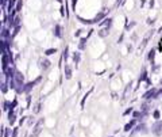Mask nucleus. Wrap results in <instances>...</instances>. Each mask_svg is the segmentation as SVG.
I'll list each match as a JSON object with an SVG mask.
<instances>
[{"label": "nucleus", "instance_id": "obj_17", "mask_svg": "<svg viewBox=\"0 0 162 137\" xmlns=\"http://www.w3.org/2000/svg\"><path fill=\"white\" fill-rule=\"evenodd\" d=\"M87 40H88V37H84V38H81V41H80V45H78V48L83 50L84 48H85V42H87Z\"/></svg>", "mask_w": 162, "mask_h": 137}, {"label": "nucleus", "instance_id": "obj_28", "mask_svg": "<svg viewBox=\"0 0 162 137\" xmlns=\"http://www.w3.org/2000/svg\"><path fill=\"white\" fill-rule=\"evenodd\" d=\"M18 128H14V129H12V136L11 137H18Z\"/></svg>", "mask_w": 162, "mask_h": 137}, {"label": "nucleus", "instance_id": "obj_23", "mask_svg": "<svg viewBox=\"0 0 162 137\" xmlns=\"http://www.w3.org/2000/svg\"><path fill=\"white\" fill-rule=\"evenodd\" d=\"M90 92H92V90H90V91L89 92H87V94H85V95H84V98H83V101H81V107H84V103H85V101H87V98H88V95H89V94Z\"/></svg>", "mask_w": 162, "mask_h": 137}, {"label": "nucleus", "instance_id": "obj_37", "mask_svg": "<svg viewBox=\"0 0 162 137\" xmlns=\"http://www.w3.org/2000/svg\"><path fill=\"white\" fill-rule=\"evenodd\" d=\"M6 4H7V0H2V6L6 8Z\"/></svg>", "mask_w": 162, "mask_h": 137}, {"label": "nucleus", "instance_id": "obj_38", "mask_svg": "<svg viewBox=\"0 0 162 137\" xmlns=\"http://www.w3.org/2000/svg\"><path fill=\"white\" fill-rule=\"evenodd\" d=\"M30 102H31V96L28 95V96H27V105H30Z\"/></svg>", "mask_w": 162, "mask_h": 137}, {"label": "nucleus", "instance_id": "obj_29", "mask_svg": "<svg viewBox=\"0 0 162 137\" xmlns=\"http://www.w3.org/2000/svg\"><path fill=\"white\" fill-rule=\"evenodd\" d=\"M132 113V107H130V109H127V110L123 113V115H128V114H131Z\"/></svg>", "mask_w": 162, "mask_h": 137}, {"label": "nucleus", "instance_id": "obj_8", "mask_svg": "<svg viewBox=\"0 0 162 137\" xmlns=\"http://www.w3.org/2000/svg\"><path fill=\"white\" fill-rule=\"evenodd\" d=\"M135 124H136V120H135V118H132L130 122H127V124L124 125V129H123V130H124V132H130V130H132V128L135 126Z\"/></svg>", "mask_w": 162, "mask_h": 137}, {"label": "nucleus", "instance_id": "obj_21", "mask_svg": "<svg viewBox=\"0 0 162 137\" xmlns=\"http://www.w3.org/2000/svg\"><path fill=\"white\" fill-rule=\"evenodd\" d=\"M9 105H11V102L4 101V102H3V110H4V111H6V110H9Z\"/></svg>", "mask_w": 162, "mask_h": 137}, {"label": "nucleus", "instance_id": "obj_16", "mask_svg": "<svg viewBox=\"0 0 162 137\" xmlns=\"http://www.w3.org/2000/svg\"><path fill=\"white\" fill-rule=\"evenodd\" d=\"M54 53H57V49L55 48H50V49H46L45 50V54L46 56H51V54H54Z\"/></svg>", "mask_w": 162, "mask_h": 137}, {"label": "nucleus", "instance_id": "obj_20", "mask_svg": "<svg viewBox=\"0 0 162 137\" xmlns=\"http://www.w3.org/2000/svg\"><path fill=\"white\" fill-rule=\"evenodd\" d=\"M16 106H18V101H16V99H14V101L11 102V105H9V110H14ZM9 110H8V111H9Z\"/></svg>", "mask_w": 162, "mask_h": 137}, {"label": "nucleus", "instance_id": "obj_12", "mask_svg": "<svg viewBox=\"0 0 162 137\" xmlns=\"http://www.w3.org/2000/svg\"><path fill=\"white\" fill-rule=\"evenodd\" d=\"M16 0H8V11H11V10H15L16 8Z\"/></svg>", "mask_w": 162, "mask_h": 137}, {"label": "nucleus", "instance_id": "obj_41", "mask_svg": "<svg viewBox=\"0 0 162 137\" xmlns=\"http://www.w3.org/2000/svg\"><path fill=\"white\" fill-rule=\"evenodd\" d=\"M109 137H112V136H109Z\"/></svg>", "mask_w": 162, "mask_h": 137}, {"label": "nucleus", "instance_id": "obj_42", "mask_svg": "<svg viewBox=\"0 0 162 137\" xmlns=\"http://www.w3.org/2000/svg\"><path fill=\"white\" fill-rule=\"evenodd\" d=\"M161 42H162V40H161Z\"/></svg>", "mask_w": 162, "mask_h": 137}, {"label": "nucleus", "instance_id": "obj_30", "mask_svg": "<svg viewBox=\"0 0 162 137\" xmlns=\"http://www.w3.org/2000/svg\"><path fill=\"white\" fill-rule=\"evenodd\" d=\"M9 133H11V129H4V136L3 137H8Z\"/></svg>", "mask_w": 162, "mask_h": 137}, {"label": "nucleus", "instance_id": "obj_6", "mask_svg": "<svg viewBox=\"0 0 162 137\" xmlns=\"http://www.w3.org/2000/svg\"><path fill=\"white\" fill-rule=\"evenodd\" d=\"M50 65H51V63H50V60H47V58L39 61V68L43 69V71H46L47 68H50Z\"/></svg>", "mask_w": 162, "mask_h": 137}, {"label": "nucleus", "instance_id": "obj_32", "mask_svg": "<svg viewBox=\"0 0 162 137\" xmlns=\"http://www.w3.org/2000/svg\"><path fill=\"white\" fill-rule=\"evenodd\" d=\"M39 111H41V103H38V105H37V109L34 110V113H39Z\"/></svg>", "mask_w": 162, "mask_h": 137}, {"label": "nucleus", "instance_id": "obj_33", "mask_svg": "<svg viewBox=\"0 0 162 137\" xmlns=\"http://www.w3.org/2000/svg\"><path fill=\"white\" fill-rule=\"evenodd\" d=\"M26 118L27 117H22L20 120H19V125H22V124H25V121H26Z\"/></svg>", "mask_w": 162, "mask_h": 137}, {"label": "nucleus", "instance_id": "obj_3", "mask_svg": "<svg viewBox=\"0 0 162 137\" xmlns=\"http://www.w3.org/2000/svg\"><path fill=\"white\" fill-rule=\"evenodd\" d=\"M4 75H6V77H7L8 80H11V79L15 77V75H16V69L14 68V65H11L9 68H7L6 71H4Z\"/></svg>", "mask_w": 162, "mask_h": 137}, {"label": "nucleus", "instance_id": "obj_34", "mask_svg": "<svg viewBox=\"0 0 162 137\" xmlns=\"http://www.w3.org/2000/svg\"><path fill=\"white\" fill-rule=\"evenodd\" d=\"M34 124V117H30V120H28V125H32Z\"/></svg>", "mask_w": 162, "mask_h": 137}, {"label": "nucleus", "instance_id": "obj_31", "mask_svg": "<svg viewBox=\"0 0 162 137\" xmlns=\"http://www.w3.org/2000/svg\"><path fill=\"white\" fill-rule=\"evenodd\" d=\"M99 34H100V37H106V35L108 34V31H107V30H101V31L99 33Z\"/></svg>", "mask_w": 162, "mask_h": 137}, {"label": "nucleus", "instance_id": "obj_25", "mask_svg": "<svg viewBox=\"0 0 162 137\" xmlns=\"http://www.w3.org/2000/svg\"><path fill=\"white\" fill-rule=\"evenodd\" d=\"M68 52H69V48L66 46V48L64 49V58H65V61L68 60V56H69V54H68Z\"/></svg>", "mask_w": 162, "mask_h": 137}, {"label": "nucleus", "instance_id": "obj_27", "mask_svg": "<svg viewBox=\"0 0 162 137\" xmlns=\"http://www.w3.org/2000/svg\"><path fill=\"white\" fill-rule=\"evenodd\" d=\"M135 26V22H131V23H128V25L126 26V30H131L132 27Z\"/></svg>", "mask_w": 162, "mask_h": 137}, {"label": "nucleus", "instance_id": "obj_18", "mask_svg": "<svg viewBox=\"0 0 162 137\" xmlns=\"http://www.w3.org/2000/svg\"><path fill=\"white\" fill-rule=\"evenodd\" d=\"M103 18H104V14H103V12H100L99 15H96V18L93 19V23H97V22L101 23V21H100V19H103Z\"/></svg>", "mask_w": 162, "mask_h": 137}, {"label": "nucleus", "instance_id": "obj_13", "mask_svg": "<svg viewBox=\"0 0 162 137\" xmlns=\"http://www.w3.org/2000/svg\"><path fill=\"white\" fill-rule=\"evenodd\" d=\"M8 86H9V88H11V90H16L18 84H16V82H15V79H11V80H8Z\"/></svg>", "mask_w": 162, "mask_h": 137}, {"label": "nucleus", "instance_id": "obj_40", "mask_svg": "<svg viewBox=\"0 0 162 137\" xmlns=\"http://www.w3.org/2000/svg\"><path fill=\"white\" fill-rule=\"evenodd\" d=\"M159 83H161V84H162V79H161V82H159Z\"/></svg>", "mask_w": 162, "mask_h": 137}, {"label": "nucleus", "instance_id": "obj_1", "mask_svg": "<svg viewBox=\"0 0 162 137\" xmlns=\"http://www.w3.org/2000/svg\"><path fill=\"white\" fill-rule=\"evenodd\" d=\"M151 133L155 134V136H161L162 134V121L158 120V121H155L153 126H151Z\"/></svg>", "mask_w": 162, "mask_h": 137}, {"label": "nucleus", "instance_id": "obj_9", "mask_svg": "<svg viewBox=\"0 0 162 137\" xmlns=\"http://www.w3.org/2000/svg\"><path fill=\"white\" fill-rule=\"evenodd\" d=\"M2 37H3V40H8V38L11 40L12 34L9 33V29H8V27H6V26L3 27V30H2Z\"/></svg>", "mask_w": 162, "mask_h": 137}, {"label": "nucleus", "instance_id": "obj_2", "mask_svg": "<svg viewBox=\"0 0 162 137\" xmlns=\"http://www.w3.org/2000/svg\"><path fill=\"white\" fill-rule=\"evenodd\" d=\"M157 96H159V94L155 88H150L143 94V99H155Z\"/></svg>", "mask_w": 162, "mask_h": 137}, {"label": "nucleus", "instance_id": "obj_10", "mask_svg": "<svg viewBox=\"0 0 162 137\" xmlns=\"http://www.w3.org/2000/svg\"><path fill=\"white\" fill-rule=\"evenodd\" d=\"M54 35L57 38H61V37H62V27H61V25L54 26Z\"/></svg>", "mask_w": 162, "mask_h": 137}, {"label": "nucleus", "instance_id": "obj_22", "mask_svg": "<svg viewBox=\"0 0 162 137\" xmlns=\"http://www.w3.org/2000/svg\"><path fill=\"white\" fill-rule=\"evenodd\" d=\"M143 80H147V72H146V71H143V72H142V76L139 77V83L143 82Z\"/></svg>", "mask_w": 162, "mask_h": 137}, {"label": "nucleus", "instance_id": "obj_24", "mask_svg": "<svg viewBox=\"0 0 162 137\" xmlns=\"http://www.w3.org/2000/svg\"><path fill=\"white\" fill-rule=\"evenodd\" d=\"M19 30H20V26H18V27H15V29H14V31H12V37H11V38H14V37L18 34Z\"/></svg>", "mask_w": 162, "mask_h": 137}, {"label": "nucleus", "instance_id": "obj_14", "mask_svg": "<svg viewBox=\"0 0 162 137\" xmlns=\"http://www.w3.org/2000/svg\"><path fill=\"white\" fill-rule=\"evenodd\" d=\"M8 88H9V86L7 84V82H6V80H3V83H2V91H3V94H6L8 91Z\"/></svg>", "mask_w": 162, "mask_h": 137}, {"label": "nucleus", "instance_id": "obj_15", "mask_svg": "<svg viewBox=\"0 0 162 137\" xmlns=\"http://www.w3.org/2000/svg\"><path fill=\"white\" fill-rule=\"evenodd\" d=\"M154 57H155V50L151 49V50L149 52V56H147V58H149L151 63H153V61H154Z\"/></svg>", "mask_w": 162, "mask_h": 137}, {"label": "nucleus", "instance_id": "obj_5", "mask_svg": "<svg viewBox=\"0 0 162 137\" xmlns=\"http://www.w3.org/2000/svg\"><path fill=\"white\" fill-rule=\"evenodd\" d=\"M134 132H136V133H147V126H146V124H143V122H142V124H139V125H136L135 126V130Z\"/></svg>", "mask_w": 162, "mask_h": 137}, {"label": "nucleus", "instance_id": "obj_4", "mask_svg": "<svg viewBox=\"0 0 162 137\" xmlns=\"http://www.w3.org/2000/svg\"><path fill=\"white\" fill-rule=\"evenodd\" d=\"M64 73H65V79H66V80L72 79L73 69H72V67H70L69 64H65V67H64Z\"/></svg>", "mask_w": 162, "mask_h": 137}, {"label": "nucleus", "instance_id": "obj_19", "mask_svg": "<svg viewBox=\"0 0 162 137\" xmlns=\"http://www.w3.org/2000/svg\"><path fill=\"white\" fill-rule=\"evenodd\" d=\"M159 115H161V114H159V110H154V111H153V118H154L155 121L159 120Z\"/></svg>", "mask_w": 162, "mask_h": 137}, {"label": "nucleus", "instance_id": "obj_36", "mask_svg": "<svg viewBox=\"0 0 162 137\" xmlns=\"http://www.w3.org/2000/svg\"><path fill=\"white\" fill-rule=\"evenodd\" d=\"M80 34H81V30H77V31L74 33V35H76V37H80Z\"/></svg>", "mask_w": 162, "mask_h": 137}, {"label": "nucleus", "instance_id": "obj_7", "mask_svg": "<svg viewBox=\"0 0 162 137\" xmlns=\"http://www.w3.org/2000/svg\"><path fill=\"white\" fill-rule=\"evenodd\" d=\"M15 82H16V84L19 86V84H25V76H23V75L19 72V71H16V75H15Z\"/></svg>", "mask_w": 162, "mask_h": 137}, {"label": "nucleus", "instance_id": "obj_39", "mask_svg": "<svg viewBox=\"0 0 162 137\" xmlns=\"http://www.w3.org/2000/svg\"><path fill=\"white\" fill-rule=\"evenodd\" d=\"M57 2H62V0H57Z\"/></svg>", "mask_w": 162, "mask_h": 137}, {"label": "nucleus", "instance_id": "obj_35", "mask_svg": "<svg viewBox=\"0 0 162 137\" xmlns=\"http://www.w3.org/2000/svg\"><path fill=\"white\" fill-rule=\"evenodd\" d=\"M76 4H77V0H72V8H76Z\"/></svg>", "mask_w": 162, "mask_h": 137}, {"label": "nucleus", "instance_id": "obj_11", "mask_svg": "<svg viewBox=\"0 0 162 137\" xmlns=\"http://www.w3.org/2000/svg\"><path fill=\"white\" fill-rule=\"evenodd\" d=\"M72 60H73V63L76 65L80 64V61H81V53H80V52H74L73 56H72Z\"/></svg>", "mask_w": 162, "mask_h": 137}, {"label": "nucleus", "instance_id": "obj_26", "mask_svg": "<svg viewBox=\"0 0 162 137\" xmlns=\"http://www.w3.org/2000/svg\"><path fill=\"white\" fill-rule=\"evenodd\" d=\"M20 7H22V0H18V4H16V8H15V11H20Z\"/></svg>", "mask_w": 162, "mask_h": 137}]
</instances>
